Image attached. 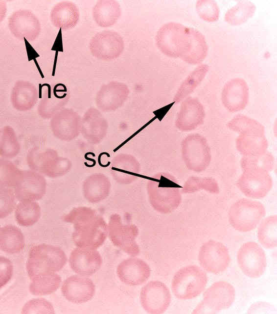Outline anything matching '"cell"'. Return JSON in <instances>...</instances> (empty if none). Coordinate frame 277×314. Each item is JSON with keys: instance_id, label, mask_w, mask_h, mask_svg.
I'll return each instance as SVG.
<instances>
[{"instance_id": "obj_1", "label": "cell", "mask_w": 277, "mask_h": 314, "mask_svg": "<svg viewBox=\"0 0 277 314\" xmlns=\"http://www.w3.org/2000/svg\"><path fill=\"white\" fill-rule=\"evenodd\" d=\"M63 220L73 224L72 238L77 247L97 249L108 236V224L91 208H75L63 217Z\"/></svg>"}, {"instance_id": "obj_2", "label": "cell", "mask_w": 277, "mask_h": 314, "mask_svg": "<svg viewBox=\"0 0 277 314\" xmlns=\"http://www.w3.org/2000/svg\"><path fill=\"white\" fill-rule=\"evenodd\" d=\"M147 192L151 207L158 212H172L182 201L181 186L176 179L169 173L159 172L148 181Z\"/></svg>"}, {"instance_id": "obj_3", "label": "cell", "mask_w": 277, "mask_h": 314, "mask_svg": "<svg viewBox=\"0 0 277 314\" xmlns=\"http://www.w3.org/2000/svg\"><path fill=\"white\" fill-rule=\"evenodd\" d=\"M228 128L239 133L236 147L243 156H257L267 151L268 141L264 126L246 115H236L228 124Z\"/></svg>"}, {"instance_id": "obj_4", "label": "cell", "mask_w": 277, "mask_h": 314, "mask_svg": "<svg viewBox=\"0 0 277 314\" xmlns=\"http://www.w3.org/2000/svg\"><path fill=\"white\" fill-rule=\"evenodd\" d=\"M190 41L189 27L174 22L163 25L155 37L156 45L163 54L182 60L189 51Z\"/></svg>"}, {"instance_id": "obj_5", "label": "cell", "mask_w": 277, "mask_h": 314, "mask_svg": "<svg viewBox=\"0 0 277 314\" xmlns=\"http://www.w3.org/2000/svg\"><path fill=\"white\" fill-rule=\"evenodd\" d=\"M67 261L66 255L61 248L43 243L30 249L26 268L31 279L39 274L59 271L65 266Z\"/></svg>"}, {"instance_id": "obj_6", "label": "cell", "mask_w": 277, "mask_h": 314, "mask_svg": "<svg viewBox=\"0 0 277 314\" xmlns=\"http://www.w3.org/2000/svg\"><path fill=\"white\" fill-rule=\"evenodd\" d=\"M207 283L208 277L203 269L196 265H187L174 274L171 282V290L179 299H191L204 291Z\"/></svg>"}, {"instance_id": "obj_7", "label": "cell", "mask_w": 277, "mask_h": 314, "mask_svg": "<svg viewBox=\"0 0 277 314\" xmlns=\"http://www.w3.org/2000/svg\"><path fill=\"white\" fill-rule=\"evenodd\" d=\"M266 215V210L260 202L242 198L234 203L228 212L229 221L241 232L251 231L259 225Z\"/></svg>"}, {"instance_id": "obj_8", "label": "cell", "mask_w": 277, "mask_h": 314, "mask_svg": "<svg viewBox=\"0 0 277 314\" xmlns=\"http://www.w3.org/2000/svg\"><path fill=\"white\" fill-rule=\"evenodd\" d=\"M137 226L124 221L117 213L112 214L108 223V236L112 243L131 256H136L140 249L136 239L138 235Z\"/></svg>"}, {"instance_id": "obj_9", "label": "cell", "mask_w": 277, "mask_h": 314, "mask_svg": "<svg viewBox=\"0 0 277 314\" xmlns=\"http://www.w3.org/2000/svg\"><path fill=\"white\" fill-rule=\"evenodd\" d=\"M182 156L187 168L201 172L209 165L211 154L206 139L198 133L188 134L181 144Z\"/></svg>"}, {"instance_id": "obj_10", "label": "cell", "mask_w": 277, "mask_h": 314, "mask_svg": "<svg viewBox=\"0 0 277 314\" xmlns=\"http://www.w3.org/2000/svg\"><path fill=\"white\" fill-rule=\"evenodd\" d=\"M242 174L236 182L238 189L247 197L261 199L271 190L273 181L269 172L256 166L241 168Z\"/></svg>"}, {"instance_id": "obj_11", "label": "cell", "mask_w": 277, "mask_h": 314, "mask_svg": "<svg viewBox=\"0 0 277 314\" xmlns=\"http://www.w3.org/2000/svg\"><path fill=\"white\" fill-rule=\"evenodd\" d=\"M139 301L143 310L150 314H161L168 308L171 301L167 286L158 280L151 281L141 288Z\"/></svg>"}, {"instance_id": "obj_12", "label": "cell", "mask_w": 277, "mask_h": 314, "mask_svg": "<svg viewBox=\"0 0 277 314\" xmlns=\"http://www.w3.org/2000/svg\"><path fill=\"white\" fill-rule=\"evenodd\" d=\"M89 49L92 55L102 60H112L120 56L124 49V42L116 31L105 30L96 33L91 39Z\"/></svg>"}, {"instance_id": "obj_13", "label": "cell", "mask_w": 277, "mask_h": 314, "mask_svg": "<svg viewBox=\"0 0 277 314\" xmlns=\"http://www.w3.org/2000/svg\"><path fill=\"white\" fill-rule=\"evenodd\" d=\"M237 262L242 272L252 278H257L264 273L267 259L263 248L256 242L244 243L237 253Z\"/></svg>"}, {"instance_id": "obj_14", "label": "cell", "mask_w": 277, "mask_h": 314, "mask_svg": "<svg viewBox=\"0 0 277 314\" xmlns=\"http://www.w3.org/2000/svg\"><path fill=\"white\" fill-rule=\"evenodd\" d=\"M198 258L202 268L212 274L225 271L231 261L228 248L214 240H208L200 247Z\"/></svg>"}, {"instance_id": "obj_15", "label": "cell", "mask_w": 277, "mask_h": 314, "mask_svg": "<svg viewBox=\"0 0 277 314\" xmlns=\"http://www.w3.org/2000/svg\"><path fill=\"white\" fill-rule=\"evenodd\" d=\"M8 26L12 34L21 40L34 41L41 30L38 18L27 9H19L14 12L8 19Z\"/></svg>"}, {"instance_id": "obj_16", "label": "cell", "mask_w": 277, "mask_h": 314, "mask_svg": "<svg viewBox=\"0 0 277 314\" xmlns=\"http://www.w3.org/2000/svg\"><path fill=\"white\" fill-rule=\"evenodd\" d=\"M151 268L143 260L131 256L121 262L117 266L116 274L119 279L129 286L144 284L151 275Z\"/></svg>"}, {"instance_id": "obj_17", "label": "cell", "mask_w": 277, "mask_h": 314, "mask_svg": "<svg viewBox=\"0 0 277 314\" xmlns=\"http://www.w3.org/2000/svg\"><path fill=\"white\" fill-rule=\"evenodd\" d=\"M69 263L77 274L88 277L100 269L102 258L96 249L76 247L70 254Z\"/></svg>"}, {"instance_id": "obj_18", "label": "cell", "mask_w": 277, "mask_h": 314, "mask_svg": "<svg viewBox=\"0 0 277 314\" xmlns=\"http://www.w3.org/2000/svg\"><path fill=\"white\" fill-rule=\"evenodd\" d=\"M249 100V87L244 79L234 78L225 84L221 93V101L229 111L235 112L244 109Z\"/></svg>"}, {"instance_id": "obj_19", "label": "cell", "mask_w": 277, "mask_h": 314, "mask_svg": "<svg viewBox=\"0 0 277 314\" xmlns=\"http://www.w3.org/2000/svg\"><path fill=\"white\" fill-rule=\"evenodd\" d=\"M61 291L68 301L81 304L92 298L95 292V286L88 277L77 274L68 277L64 281Z\"/></svg>"}, {"instance_id": "obj_20", "label": "cell", "mask_w": 277, "mask_h": 314, "mask_svg": "<svg viewBox=\"0 0 277 314\" xmlns=\"http://www.w3.org/2000/svg\"><path fill=\"white\" fill-rule=\"evenodd\" d=\"M205 117L204 108L199 100L188 97L182 101L175 125L182 131H192L203 123Z\"/></svg>"}, {"instance_id": "obj_21", "label": "cell", "mask_w": 277, "mask_h": 314, "mask_svg": "<svg viewBox=\"0 0 277 314\" xmlns=\"http://www.w3.org/2000/svg\"><path fill=\"white\" fill-rule=\"evenodd\" d=\"M16 199L19 202L37 201L45 195L46 184L41 175L31 172L21 175L14 187Z\"/></svg>"}, {"instance_id": "obj_22", "label": "cell", "mask_w": 277, "mask_h": 314, "mask_svg": "<svg viewBox=\"0 0 277 314\" xmlns=\"http://www.w3.org/2000/svg\"><path fill=\"white\" fill-rule=\"evenodd\" d=\"M130 93L124 83L113 81L103 85L97 94L96 101L98 107L104 111H113L120 107Z\"/></svg>"}, {"instance_id": "obj_23", "label": "cell", "mask_w": 277, "mask_h": 314, "mask_svg": "<svg viewBox=\"0 0 277 314\" xmlns=\"http://www.w3.org/2000/svg\"><path fill=\"white\" fill-rule=\"evenodd\" d=\"M140 165L137 159L128 154H119L113 159L111 173L114 180L120 184H129L138 177Z\"/></svg>"}, {"instance_id": "obj_24", "label": "cell", "mask_w": 277, "mask_h": 314, "mask_svg": "<svg viewBox=\"0 0 277 314\" xmlns=\"http://www.w3.org/2000/svg\"><path fill=\"white\" fill-rule=\"evenodd\" d=\"M234 287L229 283L219 281L212 284L205 291L202 300L213 309L217 314L228 309L235 298Z\"/></svg>"}, {"instance_id": "obj_25", "label": "cell", "mask_w": 277, "mask_h": 314, "mask_svg": "<svg viewBox=\"0 0 277 314\" xmlns=\"http://www.w3.org/2000/svg\"><path fill=\"white\" fill-rule=\"evenodd\" d=\"M79 18L78 6L70 1H62L56 3L50 14L52 25L63 30L73 28L78 23Z\"/></svg>"}, {"instance_id": "obj_26", "label": "cell", "mask_w": 277, "mask_h": 314, "mask_svg": "<svg viewBox=\"0 0 277 314\" xmlns=\"http://www.w3.org/2000/svg\"><path fill=\"white\" fill-rule=\"evenodd\" d=\"M111 189L109 179L102 174H94L83 182L82 192L84 197L89 202L98 203L109 196Z\"/></svg>"}, {"instance_id": "obj_27", "label": "cell", "mask_w": 277, "mask_h": 314, "mask_svg": "<svg viewBox=\"0 0 277 314\" xmlns=\"http://www.w3.org/2000/svg\"><path fill=\"white\" fill-rule=\"evenodd\" d=\"M121 14L119 2L115 0H98L92 10V15L96 24L102 27L114 25Z\"/></svg>"}, {"instance_id": "obj_28", "label": "cell", "mask_w": 277, "mask_h": 314, "mask_svg": "<svg viewBox=\"0 0 277 314\" xmlns=\"http://www.w3.org/2000/svg\"><path fill=\"white\" fill-rule=\"evenodd\" d=\"M25 245L24 236L21 230L12 225H7L0 229V247L4 252L10 254L20 253Z\"/></svg>"}, {"instance_id": "obj_29", "label": "cell", "mask_w": 277, "mask_h": 314, "mask_svg": "<svg viewBox=\"0 0 277 314\" xmlns=\"http://www.w3.org/2000/svg\"><path fill=\"white\" fill-rule=\"evenodd\" d=\"M190 46L189 51L182 60L191 65H200L208 53V46L204 35L198 30L189 27Z\"/></svg>"}, {"instance_id": "obj_30", "label": "cell", "mask_w": 277, "mask_h": 314, "mask_svg": "<svg viewBox=\"0 0 277 314\" xmlns=\"http://www.w3.org/2000/svg\"><path fill=\"white\" fill-rule=\"evenodd\" d=\"M209 66L201 64L185 79L174 97V102L179 103L189 97L202 82L209 71Z\"/></svg>"}, {"instance_id": "obj_31", "label": "cell", "mask_w": 277, "mask_h": 314, "mask_svg": "<svg viewBox=\"0 0 277 314\" xmlns=\"http://www.w3.org/2000/svg\"><path fill=\"white\" fill-rule=\"evenodd\" d=\"M29 290L35 295H45L55 292L61 283V277L56 272L39 274L30 279Z\"/></svg>"}, {"instance_id": "obj_32", "label": "cell", "mask_w": 277, "mask_h": 314, "mask_svg": "<svg viewBox=\"0 0 277 314\" xmlns=\"http://www.w3.org/2000/svg\"><path fill=\"white\" fill-rule=\"evenodd\" d=\"M41 209L35 201H20L15 209V217L18 224L29 227L37 223L41 217Z\"/></svg>"}, {"instance_id": "obj_33", "label": "cell", "mask_w": 277, "mask_h": 314, "mask_svg": "<svg viewBox=\"0 0 277 314\" xmlns=\"http://www.w3.org/2000/svg\"><path fill=\"white\" fill-rule=\"evenodd\" d=\"M256 9L255 5L250 0L239 1L227 10L224 20L231 26L241 25L254 16Z\"/></svg>"}, {"instance_id": "obj_34", "label": "cell", "mask_w": 277, "mask_h": 314, "mask_svg": "<svg viewBox=\"0 0 277 314\" xmlns=\"http://www.w3.org/2000/svg\"><path fill=\"white\" fill-rule=\"evenodd\" d=\"M257 229L259 242L266 249H272L277 244V216L270 215L262 219Z\"/></svg>"}, {"instance_id": "obj_35", "label": "cell", "mask_w": 277, "mask_h": 314, "mask_svg": "<svg viewBox=\"0 0 277 314\" xmlns=\"http://www.w3.org/2000/svg\"><path fill=\"white\" fill-rule=\"evenodd\" d=\"M200 190H204L211 193L219 192V187L217 181L211 177H198L191 176L185 183L181 188L182 193H192Z\"/></svg>"}, {"instance_id": "obj_36", "label": "cell", "mask_w": 277, "mask_h": 314, "mask_svg": "<svg viewBox=\"0 0 277 314\" xmlns=\"http://www.w3.org/2000/svg\"><path fill=\"white\" fill-rule=\"evenodd\" d=\"M36 91L32 85L24 82H18L12 95L13 105L18 108H28L35 102Z\"/></svg>"}, {"instance_id": "obj_37", "label": "cell", "mask_w": 277, "mask_h": 314, "mask_svg": "<svg viewBox=\"0 0 277 314\" xmlns=\"http://www.w3.org/2000/svg\"><path fill=\"white\" fill-rule=\"evenodd\" d=\"M195 9L199 17L204 21L213 23L219 20L220 8L214 0H197Z\"/></svg>"}, {"instance_id": "obj_38", "label": "cell", "mask_w": 277, "mask_h": 314, "mask_svg": "<svg viewBox=\"0 0 277 314\" xmlns=\"http://www.w3.org/2000/svg\"><path fill=\"white\" fill-rule=\"evenodd\" d=\"M16 197L13 188L0 187V217L8 216L16 207Z\"/></svg>"}, {"instance_id": "obj_39", "label": "cell", "mask_w": 277, "mask_h": 314, "mask_svg": "<svg viewBox=\"0 0 277 314\" xmlns=\"http://www.w3.org/2000/svg\"><path fill=\"white\" fill-rule=\"evenodd\" d=\"M241 168L247 166L261 167L270 172L274 167V158L272 155L266 152L264 154L257 156H243L241 161Z\"/></svg>"}, {"instance_id": "obj_40", "label": "cell", "mask_w": 277, "mask_h": 314, "mask_svg": "<svg viewBox=\"0 0 277 314\" xmlns=\"http://www.w3.org/2000/svg\"><path fill=\"white\" fill-rule=\"evenodd\" d=\"M24 314H52L54 313L52 305L43 298H35L27 302L22 310Z\"/></svg>"}, {"instance_id": "obj_41", "label": "cell", "mask_w": 277, "mask_h": 314, "mask_svg": "<svg viewBox=\"0 0 277 314\" xmlns=\"http://www.w3.org/2000/svg\"><path fill=\"white\" fill-rule=\"evenodd\" d=\"M9 164L2 165L0 187L14 188L20 175H18L15 168Z\"/></svg>"}, {"instance_id": "obj_42", "label": "cell", "mask_w": 277, "mask_h": 314, "mask_svg": "<svg viewBox=\"0 0 277 314\" xmlns=\"http://www.w3.org/2000/svg\"><path fill=\"white\" fill-rule=\"evenodd\" d=\"M0 288L6 285L11 279L13 273V265L11 261L6 257L1 256L0 259Z\"/></svg>"}, {"instance_id": "obj_43", "label": "cell", "mask_w": 277, "mask_h": 314, "mask_svg": "<svg viewBox=\"0 0 277 314\" xmlns=\"http://www.w3.org/2000/svg\"><path fill=\"white\" fill-rule=\"evenodd\" d=\"M276 309L271 304L265 301H258L253 303L248 310L249 314H276Z\"/></svg>"}, {"instance_id": "obj_44", "label": "cell", "mask_w": 277, "mask_h": 314, "mask_svg": "<svg viewBox=\"0 0 277 314\" xmlns=\"http://www.w3.org/2000/svg\"><path fill=\"white\" fill-rule=\"evenodd\" d=\"M194 314H216V312L202 300L193 310Z\"/></svg>"}, {"instance_id": "obj_45", "label": "cell", "mask_w": 277, "mask_h": 314, "mask_svg": "<svg viewBox=\"0 0 277 314\" xmlns=\"http://www.w3.org/2000/svg\"><path fill=\"white\" fill-rule=\"evenodd\" d=\"M42 85L39 84V98H42Z\"/></svg>"}]
</instances>
